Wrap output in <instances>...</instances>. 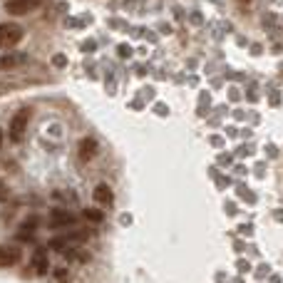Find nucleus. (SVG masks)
<instances>
[{
    "label": "nucleus",
    "instance_id": "1",
    "mask_svg": "<svg viewBox=\"0 0 283 283\" xmlns=\"http://www.w3.org/2000/svg\"><path fill=\"white\" fill-rule=\"evenodd\" d=\"M22 40V27L15 22H0V47H13Z\"/></svg>",
    "mask_w": 283,
    "mask_h": 283
},
{
    "label": "nucleus",
    "instance_id": "2",
    "mask_svg": "<svg viewBox=\"0 0 283 283\" xmlns=\"http://www.w3.org/2000/svg\"><path fill=\"white\" fill-rule=\"evenodd\" d=\"M27 122H30V112H27V109H20L18 115L10 120V139H13V142H20V139L25 137Z\"/></svg>",
    "mask_w": 283,
    "mask_h": 283
},
{
    "label": "nucleus",
    "instance_id": "3",
    "mask_svg": "<svg viewBox=\"0 0 283 283\" xmlns=\"http://www.w3.org/2000/svg\"><path fill=\"white\" fill-rule=\"evenodd\" d=\"M35 5H40V0H8L5 10L13 13V15H25V13H30Z\"/></svg>",
    "mask_w": 283,
    "mask_h": 283
},
{
    "label": "nucleus",
    "instance_id": "4",
    "mask_svg": "<svg viewBox=\"0 0 283 283\" xmlns=\"http://www.w3.org/2000/svg\"><path fill=\"white\" fill-rule=\"evenodd\" d=\"M20 261V251L10 246H0V266H13Z\"/></svg>",
    "mask_w": 283,
    "mask_h": 283
},
{
    "label": "nucleus",
    "instance_id": "5",
    "mask_svg": "<svg viewBox=\"0 0 283 283\" xmlns=\"http://www.w3.org/2000/svg\"><path fill=\"white\" fill-rule=\"evenodd\" d=\"M95 149H97V142H95L92 137H84V139L80 142V159H82V162H87V159H92V154H95Z\"/></svg>",
    "mask_w": 283,
    "mask_h": 283
},
{
    "label": "nucleus",
    "instance_id": "6",
    "mask_svg": "<svg viewBox=\"0 0 283 283\" xmlns=\"http://www.w3.org/2000/svg\"><path fill=\"white\" fill-rule=\"evenodd\" d=\"M95 199L100 202V204H112V189L107 186V184H97V189H95Z\"/></svg>",
    "mask_w": 283,
    "mask_h": 283
},
{
    "label": "nucleus",
    "instance_id": "7",
    "mask_svg": "<svg viewBox=\"0 0 283 283\" xmlns=\"http://www.w3.org/2000/svg\"><path fill=\"white\" fill-rule=\"evenodd\" d=\"M67 223H72V214H67V211H52L50 226H67Z\"/></svg>",
    "mask_w": 283,
    "mask_h": 283
},
{
    "label": "nucleus",
    "instance_id": "8",
    "mask_svg": "<svg viewBox=\"0 0 283 283\" xmlns=\"http://www.w3.org/2000/svg\"><path fill=\"white\" fill-rule=\"evenodd\" d=\"M25 58H13V55H8V58H0V67H15V65H20Z\"/></svg>",
    "mask_w": 283,
    "mask_h": 283
},
{
    "label": "nucleus",
    "instance_id": "9",
    "mask_svg": "<svg viewBox=\"0 0 283 283\" xmlns=\"http://www.w3.org/2000/svg\"><path fill=\"white\" fill-rule=\"evenodd\" d=\"M35 268H38V273H45L47 271V261H45V253L42 251L38 253V259H35Z\"/></svg>",
    "mask_w": 283,
    "mask_h": 283
},
{
    "label": "nucleus",
    "instance_id": "10",
    "mask_svg": "<svg viewBox=\"0 0 283 283\" xmlns=\"http://www.w3.org/2000/svg\"><path fill=\"white\" fill-rule=\"evenodd\" d=\"M84 216H87L90 221H102V214L95 211V209H84Z\"/></svg>",
    "mask_w": 283,
    "mask_h": 283
},
{
    "label": "nucleus",
    "instance_id": "11",
    "mask_svg": "<svg viewBox=\"0 0 283 283\" xmlns=\"http://www.w3.org/2000/svg\"><path fill=\"white\" fill-rule=\"evenodd\" d=\"M55 65H60V67L65 65V58H62V55H58V58H55Z\"/></svg>",
    "mask_w": 283,
    "mask_h": 283
},
{
    "label": "nucleus",
    "instance_id": "12",
    "mask_svg": "<svg viewBox=\"0 0 283 283\" xmlns=\"http://www.w3.org/2000/svg\"><path fill=\"white\" fill-rule=\"evenodd\" d=\"M239 3H251V0H239Z\"/></svg>",
    "mask_w": 283,
    "mask_h": 283
},
{
    "label": "nucleus",
    "instance_id": "13",
    "mask_svg": "<svg viewBox=\"0 0 283 283\" xmlns=\"http://www.w3.org/2000/svg\"><path fill=\"white\" fill-rule=\"evenodd\" d=\"M0 144H3V134H0Z\"/></svg>",
    "mask_w": 283,
    "mask_h": 283
}]
</instances>
